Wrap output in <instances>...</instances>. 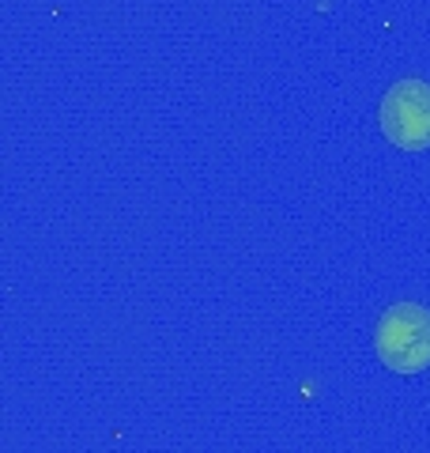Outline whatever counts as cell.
I'll return each mask as SVG.
<instances>
[{
  "mask_svg": "<svg viewBox=\"0 0 430 453\" xmlns=\"http://www.w3.org/2000/svg\"><path fill=\"white\" fill-rule=\"evenodd\" d=\"M378 121L393 148L426 151L430 148V83L396 80L381 98Z\"/></svg>",
  "mask_w": 430,
  "mask_h": 453,
  "instance_id": "7a4b0ae2",
  "label": "cell"
},
{
  "mask_svg": "<svg viewBox=\"0 0 430 453\" xmlns=\"http://www.w3.org/2000/svg\"><path fill=\"white\" fill-rule=\"evenodd\" d=\"M374 351L393 374H423L430 366V310L396 303L378 318Z\"/></svg>",
  "mask_w": 430,
  "mask_h": 453,
  "instance_id": "6da1fadb",
  "label": "cell"
}]
</instances>
